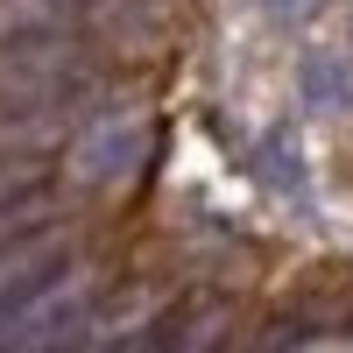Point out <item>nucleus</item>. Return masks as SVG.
Returning a JSON list of instances; mask_svg holds the SVG:
<instances>
[{
	"label": "nucleus",
	"instance_id": "obj_1",
	"mask_svg": "<svg viewBox=\"0 0 353 353\" xmlns=\"http://www.w3.org/2000/svg\"><path fill=\"white\" fill-rule=\"evenodd\" d=\"M92 297H99V276L64 261L36 297H21L8 318H0V353H57L85 332V318H92Z\"/></svg>",
	"mask_w": 353,
	"mask_h": 353
},
{
	"label": "nucleus",
	"instance_id": "obj_2",
	"mask_svg": "<svg viewBox=\"0 0 353 353\" xmlns=\"http://www.w3.org/2000/svg\"><path fill=\"white\" fill-rule=\"evenodd\" d=\"M85 85V50L57 28V36H14L0 43V113L14 106H71Z\"/></svg>",
	"mask_w": 353,
	"mask_h": 353
},
{
	"label": "nucleus",
	"instance_id": "obj_3",
	"mask_svg": "<svg viewBox=\"0 0 353 353\" xmlns=\"http://www.w3.org/2000/svg\"><path fill=\"white\" fill-rule=\"evenodd\" d=\"M64 261H71V226H28V233H14V241L0 248V318H8L21 297H36Z\"/></svg>",
	"mask_w": 353,
	"mask_h": 353
},
{
	"label": "nucleus",
	"instance_id": "obj_4",
	"mask_svg": "<svg viewBox=\"0 0 353 353\" xmlns=\"http://www.w3.org/2000/svg\"><path fill=\"white\" fill-rule=\"evenodd\" d=\"M141 149H149V128L141 121H92L71 141V176L78 184H121L141 163Z\"/></svg>",
	"mask_w": 353,
	"mask_h": 353
},
{
	"label": "nucleus",
	"instance_id": "obj_5",
	"mask_svg": "<svg viewBox=\"0 0 353 353\" xmlns=\"http://www.w3.org/2000/svg\"><path fill=\"white\" fill-rule=\"evenodd\" d=\"M219 318H226V304L198 297V304H184V311H170L163 325H149L141 353H205V346H212V325H219Z\"/></svg>",
	"mask_w": 353,
	"mask_h": 353
},
{
	"label": "nucleus",
	"instance_id": "obj_6",
	"mask_svg": "<svg viewBox=\"0 0 353 353\" xmlns=\"http://www.w3.org/2000/svg\"><path fill=\"white\" fill-rule=\"evenodd\" d=\"M85 0H0V43L14 36H57V28H71V14Z\"/></svg>",
	"mask_w": 353,
	"mask_h": 353
},
{
	"label": "nucleus",
	"instance_id": "obj_7",
	"mask_svg": "<svg viewBox=\"0 0 353 353\" xmlns=\"http://www.w3.org/2000/svg\"><path fill=\"white\" fill-rule=\"evenodd\" d=\"M304 99L311 106H353V64H339V57H311V64H304Z\"/></svg>",
	"mask_w": 353,
	"mask_h": 353
},
{
	"label": "nucleus",
	"instance_id": "obj_8",
	"mask_svg": "<svg viewBox=\"0 0 353 353\" xmlns=\"http://www.w3.org/2000/svg\"><path fill=\"white\" fill-rule=\"evenodd\" d=\"M36 156H0V219H8V212H21V198L28 191H36Z\"/></svg>",
	"mask_w": 353,
	"mask_h": 353
},
{
	"label": "nucleus",
	"instance_id": "obj_9",
	"mask_svg": "<svg viewBox=\"0 0 353 353\" xmlns=\"http://www.w3.org/2000/svg\"><path fill=\"white\" fill-rule=\"evenodd\" d=\"M269 8H276V14H297V8H311V0H269Z\"/></svg>",
	"mask_w": 353,
	"mask_h": 353
}]
</instances>
